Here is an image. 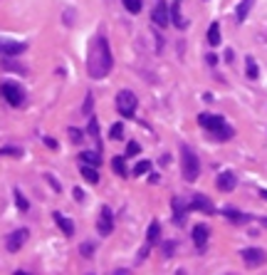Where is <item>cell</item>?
Listing matches in <instances>:
<instances>
[{"instance_id": "1", "label": "cell", "mask_w": 267, "mask_h": 275, "mask_svg": "<svg viewBox=\"0 0 267 275\" xmlns=\"http://www.w3.org/2000/svg\"><path fill=\"white\" fill-rule=\"evenodd\" d=\"M114 67V57L109 50L107 38H94L89 45V55H87V72L92 79H104Z\"/></svg>"}, {"instance_id": "2", "label": "cell", "mask_w": 267, "mask_h": 275, "mask_svg": "<svg viewBox=\"0 0 267 275\" xmlns=\"http://www.w3.org/2000/svg\"><path fill=\"white\" fill-rule=\"evenodd\" d=\"M198 124L203 129H208L213 134V139H218V142L232 139V126H228L225 119L218 117V114H198Z\"/></svg>"}, {"instance_id": "3", "label": "cell", "mask_w": 267, "mask_h": 275, "mask_svg": "<svg viewBox=\"0 0 267 275\" xmlns=\"http://www.w3.org/2000/svg\"><path fill=\"white\" fill-rule=\"evenodd\" d=\"M181 171L186 181H195L200 176V161L188 144H181Z\"/></svg>"}, {"instance_id": "4", "label": "cell", "mask_w": 267, "mask_h": 275, "mask_svg": "<svg viewBox=\"0 0 267 275\" xmlns=\"http://www.w3.org/2000/svg\"><path fill=\"white\" fill-rule=\"evenodd\" d=\"M136 107H139V99H136L134 92L121 89V92L116 94V109H119L121 117H134V114H136Z\"/></svg>"}, {"instance_id": "5", "label": "cell", "mask_w": 267, "mask_h": 275, "mask_svg": "<svg viewBox=\"0 0 267 275\" xmlns=\"http://www.w3.org/2000/svg\"><path fill=\"white\" fill-rule=\"evenodd\" d=\"M0 94H3V99H5L10 107H23V102H25V89H23L18 82H5V84L0 87Z\"/></svg>"}, {"instance_id": "6", "label": "cell", "mask_w": 267, "mask_h": 275, "mask_svg": "<svg viewBox=\"0 0 267 275\" xmlns=\"http://www.w3.org/2000/svg\"><path fill=\"white\" fill-rule=\"evenodd\" d=\"M240 255H242V260H245L247 268H260V265L267 263V253L262 248H245Z\"/></svg>"}, {"instance_id": "7", "label": "cell", "mask_w": 267, "mask_h": 275, "mask_svg": "<svg viewBox=\"0 0 267 275\" xmlns=\"http://www.w3.org/2000/svg\"><path fill=\"white\" fill-rule=\"evenodd\" d=\"M151 20H153V25H158V28H166V25L171 23V13H168V5H166V0H158V3L153 5Z\"/></svg>"}, {"instance_id": "8", "label": "cell", "mask_w": 267, "mask_h": 275, "mask_svg": "<svg viewBox=\"0 0 267 275\" xmlns=\"http://www.w3.org/2000/svg\"><path fill=\"white\" fill-rule=\"evenodd\" d=\"M28 238H30V231H28V228H18V231H13V233L8 236V243H5V245H8L10 253H18V250L25 245Z\"/></svg>"}, {"instance_id": "9", "label": "cell", "mask_w": 267, "mask_h": 275, "mask_svg": "<svg viewBox=\"0 0 267 275\" xmlns=\"http://www.w3.org/2000/svg\"><path fill=\"white\" fill-rule=\"evenodd\" d=\"M97 228H99L102 236H109V233H112V228H114V216H112V208H109V206L102 208L99 221H97Z\"/></svg>"}, {"instance_id": "10", "label": "cell", "mask_w": 267, "mask_h": 275, "mask_svg": "<svg viewBox=\"0 0 267 275\" xmlns=\"http://www.w3.org/2000/svg\"><path fill=\"white\" fill-rule=\"evenodd\" d=\"M25 52V42H15V40H0V55L3 57H15Z\"/></svg>"}, {"instance_id": "11", "label": "cell", "mask_w": 267, "mask_h": 275, "mask_svg": "<svg viewBox=\"0 0 267 275\" xmlns=\"http://www.w3.org/2000/svg\"><path fill=\"white\" fill-rule=\"evenodd\" d=\"M215 186H218L220 191H225V194H228V191H232V189L237 186V176H235L232 171H223V174L215 179Z\"/></svg>"}, {"instance_id": "12", "label": "cell", "mask_w": 267, "mask_h": 275, "mask_svg": "<svg viewBox=\"0 0 267 275\" xmlns=\"http://www.w3.org/2000/svg\"><path fill=\"white\" fill-rule=\"evenodd\" d=\"M188 208H193V211H203V213H213V211H215V208H213V203H210V198L203 196V194L193 196L191 203H188Z\"/></svg>"}, {"instance_id": "13", "label": "cell", "mask_w": 267, "mask_h": 275, "mask_svg": "<svg viewBox=\"0 0 267 275\" xmlns=\"http://www.w3.org/2000/svg\"><path fill=\"white\" fill-rule=\"evenodd\" d=\"M171 208H173V221H176V226H183V223H186V203H183L181 198H173V201H171Z\"/></svg>"}, {"instance_id": "14", "label": "cell", "mask_w": 267, "mask_h": 275, "mask_svg": "<svg viewBox=\"0 0 267 275\" xmlns=\"http://www.w3.org/2000/svg\"><path fill=\"white\" fill-rule=\"evenodd\" d=\"M208 236H210L208 226H203V223L193 226V243H195L198 248H205V243H208Z\"/></svg>"}, {"instance_id": "15", "label": "cell", "mask_w": 267, "mask_h": 275, "mask_svg": "<svg viewBox=\"0 0 267 275\" xmlns=\"http://www.w3.org/2000/svg\"><path fill=\"white\" fill-rule=\"evenodd\" d=\"M168 13H171V23L183 30L186 28V20H183V13H181V0H173V5L168 8Z\"/></svg>"}, {"instance_id": "16", "label": "cell", "mask_w": 267, "mask_h": 275, "mask_svg": "<svg viewBox=\"0 0 267 275\" xmlns=\"http://www.w3.org/2000/svg\"><path fill=\"white\" fill-rule=\"evenodd\" d=\"M52 218H55V223L62 228V233H65V236H75V226H72V221H70L65 213H57V211H55V216H52Z\"/></svg>"}, {"instance_id": "17", "label": "cell", "mask_w": 267, "mask_h": 275, "mask_svg": "<svg viewBox=\"0 0 267 275\" xmlns=\"http://www.w3.org/2000/svg\"><path fill=\"white\" fill-rule=\"evenodd\" d=\"M146 240H149V245H156V243L161 240V223H158V221H151V223H149Z\"/></svg>"}, {"instance_id": "18", "label": "cell", "mask_w": 267, "mask_h": 275, "mask_svg": "<svg viewBox=\"0 0 267 275\" xmlns=\"http://www.w3.org/2000/svg\"><path fill=\"white\" fill-rule=\"evenodd\" d=\"M252 5H255V0H242V3L237 5V10H235V20L242 23V20L247 18V13L252 10Z\"/></svg>"}, {"instance_id": "19", "label": "cell", "mask_w": 267, "mask_h": 275, "mask_svg": "<svg viewBox=\"0 0 267 275\" xmlns=\"http://www.w3.org/2000/svg\"><path fill=\"white\" fill-rule=\"evenodd\" d=\"M82 176H84V181L87 184H99V171H97V166H82Z\"/></svg>"}, {"instance_id": "20", "label": "cell", "mask_w": 267, "mask_h": 275, "mask_svg": "<svg viewBox=\"0 0 267 275\" xmlns=\"http://www.w3.org/2000/svg\"><path fill=\"white\" fill-rule=\"evenodd\" d=\"M79 159L87 164V166H99L102 164V159H99V152H82Z\"/></svg>"}, {"instance_id": "21", "label": "cell", "mask_w": 267, "mask_h": 275, "mask_svg": "<svg viewBox=\"0 0 267 275\" xmlns=\"http://www.w3.org/2000/svg\"><path fill=\"white\" fill-rule=\"evenodd\" d=\"M208 42H210L213 47L220 45V25H218V23H213V25L208 28Z\"/></svg>"}, {"instance_id": "22", "label": "cell", "mask_w": 267, "mask_h": 275, "mask_svg": "<svg viewBox=\"0 0 267 275\" xmlns=\"http://www.w3.org/2000/svg\"><path fill=\"white\" fill-rule=\"evenodd\" d=\"M223 213L228 216V218L232 221V223H245V221L250 218V216H245V213H240V211H235V208H225Z\"/></svg>"}, {"instance_id": "23", "label": "cell", "mask_w": 267, "mask_h": 275, "mask_svg": "<svg viewBox=\"0 0 267 275\" xmlns=\"http://www.w3.org/2000/svg\"><path fill=\"white\" fill-rule=\"evenodd\" d=\"M245 72H247V79H257L260 77V70H257V62L252 57H247V65H245Z\"/></svg>"}, {"instance_id": "24", "label": "cell", "mask_w": 267, "mask_h": 275, "mask_svg": "<svg viewBox=\"0 0 267 275\" xmlns=\"http://www.w3.org/2000/svg\"><path fill=\"white\" fill-rule=\"evenodd\" d=\"M109 136H112L114 142H121V139H124V124H121V121L112 124V129H109Z\"/></svg>"}, {"instance_id": "25", "label": "cell", "mask_w": 267, "mask_h": 275, "mask_svg": "<svg viewBox=\"0 0 267 275\" xmlns=\"http://www.w3.org/2000/svg\"><path fill=\"white\" fill-rule=\"evenodd\" d=\"M121 3H124V8H126L129 13H134V15H136V13H141V8H144V3H141V0H121Z\"/></svg>"}, {"instance_id": "26", "label": "cell", "mask_w": 267, "mask_h": 275, "mask_svg": "<svg viewBox=\"0 0 267 275\" xmlns=\"http://www.w3.org/2000/svg\"><path fill=\"white\" fill-rule=\"evenodd\" d=\"M112 169H114L119 176H126V164H124V157H114V161H112Z\"/></svg>"}, {"instance_id": "27", "label": "cell", "mask_w": 267, "mask_h": 275, "mask_svg": "<svg viewBox=\"0 0 267 275\" xmlns=\"http://www.w3.org/2000/svg\"><path fill=\"white\" fill-rule=\"evenodd\" d=\"M15 203H18V208H20V211H28V208H30V203H28V198L23 196L20 191H15Z\"/></svg>"}, {"instance_id": "28", "label": "cell", "mask_w": 267, "mask_h": 275, "mask_svg": "<svg viewBox=\"0 0 267 275\" xmlns=\"http://www.w3.org/2000/svg\"><path fill=\"white\" fill-rule=\"evenodd\" d=\"M139 152H141V144L139 142H129L126 144V157H136Z\"/></svg>"}, {"instance_id": "29", "label": "cell", "mask_w": 267, "mask_h": 275, "mask_svg": "<svg viewBox=\"0 0 267 275\" xmlns=\"http://www.w3.org/2000/svg\"><path fill=\"white\" fill-rule=\"evenodd\" d=\"M149 169H151V164H149V161H139V164L134 166V176H141V174H146Z\"/></svg>"}, {"instance_id": "30", "label": "cell", "mask_w": 267, "mask_h": 275, "mask_svg": "<svg viewBox=\"0 0 267 275\" xmlns=\"http://www.w3.org/2000/svg\"><path fill=\"white\" fill-rule=\"evenodd\" d=\"M92 102H94V97H92V92H89V94H87V99H84V107H82V112H84V114H89V112H92Z\"/></svg>"}, {"instance_id": "31", "label": "cell", "mask_w": 267, "mask_h": 275, "mask_svg": "<svg viewBox=\"0 0 267 275\" xmlns=\"http://www.w3.org/2000/svg\"><path fill=\"white\" fill-rule=\"evenodd\" d=\"M70 136H72V142H82V131L79 129H70Z\"/></svg>"}, {"instance_id": "32", "label": "cell", "mask_w": 267, "mask_h": 275, "mask_svg": "<svg viewBox=\"0 0 267 275\" xmlns=\"http://www.w3.org/2000/svg\"><path fill=\"white\" fill-rule=\"evenodd\" d=\"M173 248H176L173 243H166V245H163V253H166V258H168V255L173 253Z\"/></svg>"}, {"instance_id": "33", "label": "cell", "mask_w": 267, "mask_h": 275, "mask_svg": "<svg viewBox=\"0 0 267 275\" xmlns=\"http://www.w3.org/2000/svg\"><path fill=\"white\" fill-rule=\"evenodd\" d=\"M82 255H92V245H89V243L82 245Z\"/></svg>"}, {"instance_id": "34", "label": "cell", "mask_w": 267, "mask_h": 275, "mask_svg": "<svg viewBox=\"0 0 267 275\" xmlns=\"http://www.w3.org/2000/svg\"><path fill=\"white\" fill-rule=\"evenodd\" d=\"M45 144H47V147H50V149H57V142H55V139H50V136H47V139H45Z\"/></svg>"}, {"instance_id": "35", "label": "cell", "mask_w": 267, "mask_h": 275, "mask_svg": "<svg viewBox=\"0 0 267 275\" xmlns=\"http://www.w3.org/2000/svg\"><path fill=\"white\" fill-rule=\"evenodd\" d=\"M260 196H262V198L267 201V189H260Z\"/></svg>"}, {"instance_id": "36", "label": "cell", "mask_w": 267, "mask_h": 275, "mask_svg": "<svg viewBox=\"0 0 267 275\" xmlns=\"http://www.w3.org/2000/svg\"><path fill=\"white\" fill-rule=\"evenodd\" d=\"M114 275H129V270H116Z\"/></svg>"}, {"instance_id": "37", "label": "cell", "mask_w": 267, "mask_h": 275, "mask_svg": "<svg viewBox=\"0 0 267 275\" xmlns=\"http://www.w3.org/2000/svg\"><path fill=\"white\" fill-rule=\"evenodd\" d=\"M15 275H28L25 270H15Z\"/></svg>"}, {"instance_id": "38", "label": "cell", "mask_w": 267, "mask_h": 275, "mask_svg": "<svg viewBox=\"0 0 267 275\" xmlns=\"http://www.w3.org/2000/svg\"><path fill=\"white\" fill-rule=\"evenodd\" d=\"M262 226H265V228H267V216H265V218H262Z\"/></svg>"}]
</instances>
